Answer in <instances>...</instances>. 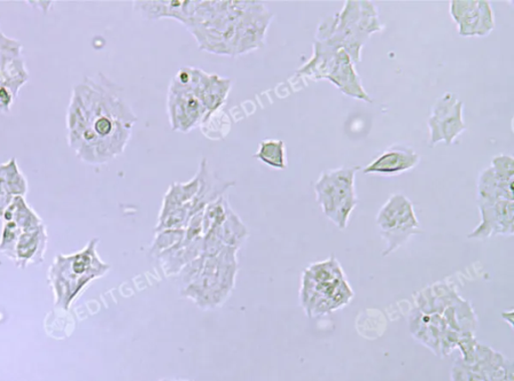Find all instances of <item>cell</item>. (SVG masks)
I'll return each mask as SVG.
<instances>
[{
	"label": "cell",
	"instance_id": "cell-19",
	"mask_svg": "<svg viewBox=\"0 0 514 381\" xmlns=\"http://www.w3.org/2000/svg\"><path fill=\"white\" fill-rule=\"evenodd\" d=\"M213 232L225 246L237 249L243 245L248 235L245 225L232 211L231 208H229L227 218H225L221 226L213 230Z\"/></svg>",
	"mask_w": 514,
	"mask_h": 381
},
{
	"label": "cell",
	"instance_id": "cell-17",
	"mask_svg": "<svg viewBox=\"0 0 514 381\" xmlns=\"http://www.w3.org/2000/svg\"><path fill=\"white\" fill-rule=\"evenodd\" d=\"M198 190V175L194 177L189 183H175L171 186L165 200H163L159 217L165 216L175 209L189 206L192 200L197 195Z\"/></svg>",
	"mask_w": 514,
	"mask_h": 381
},
{
	"label": "cell",
	"instance_id": "cell-9",
	"mask_svg": "<svg viewBox=\"0 0 514 381\" xmlns=\"http://www.w3.org/2000/svg\"><path fill=\"white\" fill-rule=\"evenodd\" d=\"M463 107L462 100L453 92H446L436 100L427 122L430 131V147L439 143L447 146L454 144L455 139L463 133L466 130Z\"/></svg>",
	"mask_w": 514,
	"mask_h": 381
},
{
	"label": "cell",
	"instance_id": "cell-20",
	"mask_svg": "<svg viewBox=\"0 0 514 381\" xmlns=\"http://www.w3.org/2000/svg\"><path fill=\"white\" fill-rule=\"evenodd\" d=\"M253 158L260 160L267 166L277 170H285L287 167L285 145L282 139H264Z\"/></svg>",
	"mask_w": 514,
	"mask_h": 381
},
{
	"label": "cell",
	"instance_id": "cell-3",
	"mask_svg": "<svg viewBox=\"0 0 514 381\" xmlns=\"http://www.w3.org/2000/svg\"><path fill=\"white\" fill-rule=\"evenodd\" d=\"M98 239H92L81 251L59 254L48 274L54 306L68 311L92 280L102 277L110 269L97 253Z\"/></svg>",
	"mask_w": 514,
	"mask_h": 381
},
{
	"label": "cell",
	"instance_id": "cell-7",
	"mask_svg": "<svg viewBox=\"0 0 514 381\" xmlns=\"http://www.w3.org/2000/svg\"><path fill=\"white\" fill-rule=\"evenodd\" d=\"M360 167L325 171L315 184L317 201L324 214L341 230L348 226L357 204L355 179Z\"/></svg>",
	"mask_w": 514,
	"mask_h": 381
},
{
	"label": "cell",
	"instance_id": "cell-6",
	"mask_svg": "<svg viewBox=\"0 0 514 381\" xmlns=\"http://www.w3.org/2000/svg\"><path fill=\"white\" fill-rule=\"evenodd\" d=\"M298 73L314 80H329L345 95L364 102H372L356 72L352 59L344 50L328 42L315 43L313 59L301 67Z\"/></svg>",
	"mask_w": 514,
	"mask_h": 381
},
{
	"label": "cell",
	"instance_id": "cell-14",
	"mask_svg": "<svg viewBox=\"0 0 514 381\" xmlns=\"http://www.w3.org/2000/svg\"><path fill=\"white\" fill-rule=\"evenodd\" d=\"M420 155L410 147H393L378 155L363 170L365 175H399L415 168Z\"/></svg>",
	"mask_w": 514,
	"mask_h": 381
},
{
	"label": "cell",
	"instance_id": "cell-12",
	"mask_svg": "<svg viewBox=\"0 0 514 381\" xmlns=\"http://www.w3.org/2000/svg\"><path fill=\"white\" fill-rule=\"evenodd\" d=\"M480 222L470 239H487L495 235H513L514 202L509 200L478 201Z\"/></svg>",
	"mask_w": 514,
	"mask_h": 381
},
{
	"label": "cell",
	"instance_id": "cell-2",
	"mask_svg": "<svg viewBox=\"0 0 514 381\" xmlns=\"http://www.w3.org/2000/svg\"><path fill=\"white\" fill-rule=\"evenodd\" d=\"M214 75L197 67H184L170 84L168 114L171 127L187 133L206 122L216 110Z\"/></svg>",
	"mask_w": 514,
	"mask_h": 381
},
{
	"label": "cell",
	"instance_id": "cell-1",
	"mask_svg": "<svg viewBox=\"0 0 514 381\" xmlns=\"http://www.w3.org/2000/svg\"><path fill=\"white\" fill-rule=\"evenodd\" d=\"M136 121L118 85L103 75L85 77L68 108V146L81 161L105 164L126 149Z\"/></svg>",
	"mask_w": 514,
	"mask_h": 381
},
{
	"label": "cell",
	"instance_id": "cell-5",
	"mask_svg": "<svg viewBox=\"0 0 514 381\" xmlns=\"http://www.w3.org/2000/svg\"><path fill=\"white\" fill-rule=\"evenodd\" d=\"M354 291L339 261L331 258L317 262L303 272L301 301L310 318H317L349 305Z\"/></svg>",
	"mask_w": 514,
	"mask_h": 381
},
{
	"label": "cell",
	"instance_id": "cell-8",
	"mask_svg": "<svg viewBox=\"0 0 514 381\" xmlns=\"http://www.w3.org/2000/svg\"><path fill=\"white\" fill-rule=\"evenodd\" d=\"M376 224L386 242L383 256L390 255L413 235L422 232L414 206L402 194H394L381 206L376 217Z\"/></svg>",
	"mask_w": 514,
	"mask_h": 381
},
{
	"label": "cell",
	"instance_id": "cell-16",
	"mask_svg": "<svg viewBox=\"0 0 514 381\" xmlns=\"http://www.w3.org/2000/svg\"><path fill=\"white\" fill-rule=\"evenodd\" d=\"M202 241L204 237L193 241H186L158 256L161 267L167 276L177 275L181 270L202 255Z\"/></svg>",
	"mask_w": 514,
	"mask_h": 381
},
{
	"label": "cell",
	"instance_id": "cell-10",
	"mask_svg": "<svg viewBox=\"0 0 514 381\" xmlns=\"http://www.w3.org/2000/svg\"><path fill=\"white\" fill-rule=\"evenodd\" d=\"M449 12L462 36H487L495 28L492 4L486 0H454Z\"/></svg>",
	"mask_w": 514,
	"mask_h": 381
},
{
	"label": "cell",
	"instance_id": "cell-25",
	"mask_svg": "<svg viewBox=\"0 0 514 381\" xmlns=\"http://www.w3.org/2000/svg\"><path fill=\"white\" fill-rule=\"evenodd\" d=\"M14 198L4 179L0 178V219H2L5 210L12 203Z\"/></svg>",
	"mask_w": 514,
	"mask_h": 381
},
{
	"label": "cell",
	"instance_id": "cell-24",
	"mask_svg": "<svg viewBox=\"0 0 514 381\" xmlns=\"http://www.w3.org/2000/svg\"><path fill=\"white\" fill-rule=\"evenodd\" d=\"M205 258L204 256H200V258L187 264V266L179 272L177 276H179V280H181L182 290H184L187 286H189L196 282V280L201 275L202 271H204L205 268Z\"/></svg>",
	"mask_w": 514,
	"mask_h": 381
},
{
	"label": "cell",
	"instance_id": "cell-26",
	"mask_svg": "<svg viewBox=\"0 0 514 381\" xmlns=\"http://www.w3.org/2000/svg\"><path fill=\"white\" fill-rule=\"evenodd\" d=\"M15 96L10 89L0 87V113L11 112Z\"/></svg>",
	"mask_w": 514,
	"mask_h": 381
},
{
	"label": "cell",
	"instance_id": "cell-23",
	"mask_svg": "<svg viewBox=\"0 0 514 381\" xmlns=\"http://www.w3.org/2000/svg\"><path fill=\"white\" fill-rule=\"evenodd\" d=\"M22 231L12 221H4L0 233V252L14 262L15 250Z\"/></svg>",
	"mask_w": 514,
	"mask_h": 381
},
{
	"label": "cell",
	"instance_id": "cell-18",
	"mask_svg": "<svg viewBox=\"0 0 514 381\" xmlns=\"http://www.w3.org/2000/svg\"><path fill=\"white\" fill-rule=\"evenodd\" d=\"M2 220L17 224L22 232L40 227L43 225L42 218L28 204L26 198L21 196L13 199L12 203L5 210Z\"/></svg>",
	"mask_w": 514,
	"mask_h": 381
},
{
	"label": "cell",
	"instance_id": "cell-15",
	"mask_svg": "<svg viewBox=\"0 0 514 381\" xmlns=\"http://www.w3.org/2000/svg\"><path fill=\"white\" fill-rule=\"evenodd\" d=\"M49 234L44 225L22 232L15 250V266L26 269L29 266H40L44 263Z\"/></svg>",
	"mask_w": 514,
	"mask_h": 381
},
{
	"label": "cell",
	"instance_id": "cell-11",
	"mask_svg": "<svg viewBox=\"0 0 514 381\" xmlns=\"http://www.w3.org/2000/svg\"><path fill=\"white\" fill-rule=\"evenodd\" d=\"M514 160L510 155H495L478 178V201H513Z\"/></svg>",
	"mask_w": 514,
	"mask_h": 381
},
{
	"label": "cell",
	"instance_id": "cell-4",
	"mask_svg": "<svg viewBox=\"0 0 514 381\" xmlns=\"http://www.w3.org/2000/svg\"><path fill=\"white\" fill-rule=\"evenodd\" d=\"M381 30L375 4L370 2L345 3L342 10L319 25L317 41H325L344 50L354 64L361 60L364 44Z\"/></svg>",
	"mask_w": 514,
	"mask_h": 381
},
{
	"label": "cell",
	"instance_id": "cell-22",
	"mask_svg": "<svg viewBox=\"0 0 514 381\" xmlns=\"http://www.w3.org/2000/svg\"><path fill=\"white\" fill-rule=\"evenodd\" d=\"M185 229H165L157 232L151 247V253L158 256L183 242Z\"/></svg>",
	"mask_w": 514,
	"mask_h": 381
},
{
	"label": "cell",
	"instance_id": "cell-21",
	"mask_svg": "<svg viewBox=\"0 0 514 381\" xmlns=\"http://www.w3.org/2000/svg\"><path fill=\"white\" fill-rule=\"evenodd\" d=\"M0 178L4 179L14 197H26L28 185L27 178L18 166L17 159L12 158L0 164Z\"/></svg>",
	"mask_w": 514,
	"mask_h": 381
},
{
	"label": "cell",
	"instance_id": "cell-13",
	"mask_svg": "<svg viewBox=\"0 0 514 381\" xmlns=\"http://www.w3.org/2000/svg\"><path fill=\"white\" fill-rule=\"evenodd\" d=\"M182 294L190 298L205 310L213 309L222 305L230 295L223 289L218 276L216 258H205V268L201 275Z\"/></svg>",
	"mask_w": 514,
	"mask_h": 381
}]
</instances>
